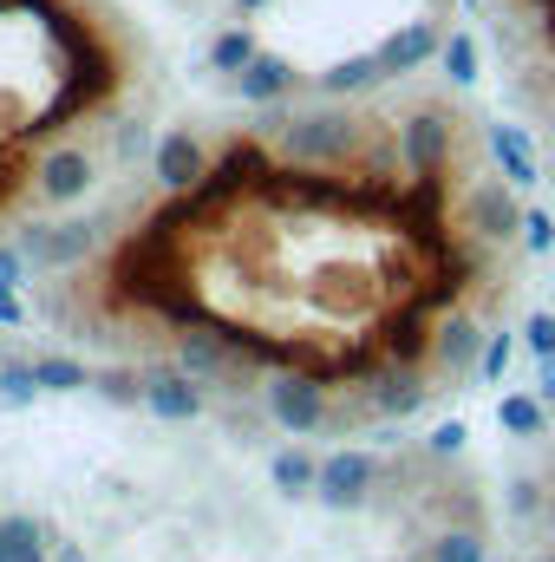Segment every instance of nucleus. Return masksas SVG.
<instances>
[{
  "instance_id": "obj_1",
  "label": "nucleus",
  "mask_w": 555,
  "mask_h": 562,
  "mask_svg": "<svg viewBox=\"0 0 555 562\" xmlns=\"http://www.w3.org/2000/svg\"><path fill=\"white\" fill-rule=\"evenodd\" d=\"M269 132H275L281 157H287V164H307V170H333V164H347V157L366 144V125H360L353 112H340V105H314V112L275 119Z\"/></svg>"
},
{
  "instance_id": "obj_2",
  "label": "nucleus",
  "mask_w": 555,
  "mask_h": 562,
  "mask_svg": "<svg viewBox=\"0 0 555 562\" xmlns=\"http://www.w3.org/2000/svg\"><path fill=\"white\" fill-rule=\"evenodd\" d=\"M13 243H20V256H26L33 269L59 276V269H79V262L99 249V223H79V216H59V223H26Z\"/></svg>"
},
{
  "instance_id": "obj_3",
  "label": "nucleus",
  "mask_w": 555,
  "mask_h": 562,
  "mask_svg": "<svg viewBox=\"0 0 555 562\" xmlns=\"http://www.w3.org/2000/svg\"><path fill=\"white\" fill-rule=\"evenodd\" d=\"M99 183V164L86 144H53L33 157V196L46 210H66V203H86V190Z\"/></svg>"
},
{
  "instance_id": "obj_4",
  "label": "nucleus",
  "mask_w": 555,
  "mask_h": 562,
  "mask_svg": "<svg viewBox=\"0 0 555 562\" xmlns=\"http://www.w3.org/2000/svg\"><path fill=\"white\" fill-rule=\"evenodd\" d=\"M464 223H471L477 243H510V236H523L517 183H503V177H477L471 196H464Z\"/></svg>"
},
{
  "instance_id": "obj_5",
  "label": "nucleus",
  "mask_w": 555,
  "mask_h": 562,
  "mask_svg": "<svg viewBox=\"0 0 555 562\" xmlns=\"http://www.w3.org/2000/svg\"><path fill=\"white\" fill-rule=\"evenodd\" d=\"M373 491H380V458H373V451H333V458H320L314 497H320L327 510H360Z\"/></svg>"
},
{
  "instance_id": "obj_6",
  "label": "nucleus",
  "mask_w": 555,
  "mask_h": 562,
  "mask_svg": "<svg viewBox=\"0 0 555 562\" xmlns=\"http://www.w3.org/2000/svg\"><path fill=\"white\" fill-rule=\"evenodd\" d=\"M269 419H275L281 431H294V438L320 431V425H327V386L307 380V373H281V380H269Z\"/></svg>"
},
{
  "instance_id": "obj_7",
  "label": "nucleus",
  "mask_w": 555,
  "mask_h": 562,
  "mask_svg": "<svg viewBox=\"0 0 555 562\" xmlns=\"http://www.w3.org/2000/svg\"><path fill=\"white\" fill-rule=\"evenodd\" d=\"M150 170H157V183H163L170 196H190V190L209 177V150H203V138H196L190 125H177V132H163V138H157Z\"/></svg>"
},
{
  "instance_id": "obj_8",
  "label": "nucleus",
  "mask_w": 555,
  "mask_h": 562,
  "mask_svg": "<svg viewBox=\"0 0 555 562\" xmlns=\"http://www.w3.org/2000/svg\"><path fill=\"white\" fill-rule=\"evenodd\" d=\"M399 157H406V170L412 177H444V164H451V119L444 112H412L406 125H399Z\"/></svg>"
},
{
  "instance_id": "obj_9",
  "label": "nucleus",
  "mask_w": 555,
  "mask_h": 562,
  "mask_svg": "<svg viewBox=\"0 0 555 562\" xmlns=\"http://www.w3.org/2000/svg\"><path fill=\"white\" fill-rule=\"evenodd\" d=\"M144 406H150L163 425L203 419V380L183 373V367H157V373H144Z\"/></svg>"
},
{
  "instance_id": "obj_10",
  "label": "nucleus",
  "mask_w": 555,
  "mask_h": 562,
  "mask_svg": "<svg viewBox=\"0 0 555 562\" xmlns=\"http://www.w3.org/2000/svg\"><path fill=\"white\" fill-rule=\"evenodd\" d=\"M438 53H444L438 20H406V26H393V33L380 40V66H386V79H406V72H418L424 59H438Z\"/></svg>"
},
{
  "instance_id": "obj_11",
  "label": "nucleus",
  "mask_w": 555,
  "mask_h": 562,
  "mask_svg": "<svg viewBox=\"0 0 555 562\" xmlns=\"http://www.w3.org/2000/svg\"><path fill=\"white\" fill-rule=\"evenodd\" d=\"M484 340H490V334H477V321L457 314V321H444V327L431 334V367H438V373H471V367L484 360Z\"/></svg>"
},
{
  "instance_id": "obj_12",
  "label": "nucleus",
  "mask_w": 555,
  "mask_h": 562,
  "mask_svg": "<svg viewBox=\"0 0 555 562\" xmlns=\"http://www.w3.org/2000/svg\"><path fill=\"white\" fill-rule=\"evenodd\" d=\"M424 400H431V386H424V373H418L412 360H399L386 380H373V413L380 419H412Z\"/></svg>"
},
{
  "instance_id": "obj_13",
  "label": "nucleus",
  "mask_w": 555,
  "mask_h": 562,
  "mask_svg": "<svg viewBox=\"0 0 555 562\" xmlns=\"http://www.w3.org/2000/svg\"><path fill=\"white\" fill-rule=\"evenodd\" d=\"M236 92H242V105H281V99L294 92V66H287L281 53H256V59L236 72Z\"/></svg>"
},
{
  "instance_id": "obj_14",
  "label": "nucleus",
  "mask_w": 555,
  "mask_h": 562,
  "mask_svg": "<svg viewBox=\"0 0 555 562\" xmlns=\"http://www.w3.org/2000/svg\"><path fill=\"white\" fill-rule=\"evenodd\" d=\"M490 157H497L503 183L536 190V144L523 138V125H490Z\"/></svg>"
},
{
  "instance_id": "obj_15",
  "label": "nucleus",
  "mask_w": 555,
  "mask_h": 562,
  "mask_svg": "<svg viewBox=\"0 0 555 562\" xmlns=\"http://www.w3.org/2000/svg\"><path fill=\"white\" fill-rule=\"evenodd\" d=\"M380 79H386V66H380V46H373V53L333 59V66L320 72V99H353V92H373Z\"/></svg>"
},
{
  "instance_id": "obj_16",
  "label": "nucleus",
  "mask_w": 555,
  "mask_h": 562,
  "mask_svg": "<svg viewBox=\"0 0 555 562\" xmlns=\"http://www.w3.org/2000/svg\"><path fill=\"white\" fill-rule=\"evenodd\" d=\"M497 425H503L510 438H550V400H543V393H510V400L497 406Z\"/></svg>"
},
{
  "instance_id": "obj_17",
  "label": "nucleus",
  "mask_w": 555,
  "mask_h": 562,
  "mask_svg": "<svg viewBox=\"0 0 555 562\" xmlns=\"http://www.w3.org/2000/svg\"><path fill=\"white\" fill-rule=\"evenodd\" d=\"M269 477H275L281 497H314V484H320V464L307 458V451H275V464H269Z\"/></svg>"
},
{
  "instance_id": "obj_18",
  "label": "nucleus",
  "mask_w": 555,
  "mask_h": 562,
  "mask_svg": "<svg viewBox=\"0 0 555 562\" xmlns=\"http://www.w3.org/2000/svg\"><path fill=\"white\" fill-rule=\"evenodd\" d=\"M33 373H39V386H46V393H86V386H92L86 360H72V353H39V360H33Z\"/></svg>"
},
{
  "instance_id": "obj_19",
  "label": "nucleus",
  "mask_w": 555,
  "mask_h": 562,
  "mask_svg": "<svg viewBox=\"0 0 555 562\" xmlns=\"http://www.w3.org/2000/svg\"><path fill=\"white\" fill-rule=\"evenodd\" d=\"M256 53H262V46H256V33H249V26H229V33H216V46H209V66H216L223 79H236V72H242Z\"/></svg>"
},
{
  "instance_id": "obj_20",
  "label": "nucleus",
  "mask_w": 555,
  "mask_h": 562,
  "mask_svg": "<svg viewBox=\"0 0 555 562\" xmlns=\"http://www.w3.org/2000/svg\"><path fill=\"white\" fill-rule=\"evenodd\" d=\"M177 367H183V373H196V380H216V373H229V353H223L209 334H183Z\"/></svg>"
},
{
  "instance_id": "obj_21",
  "label": "nucleus",
  "mask_w": 555,
  "mask_h": 562,
  "mask_svg": "<svg viewBox=\"0 0 555 562\" xmlns=\"http://www.w3.org/2000/svg\"><path fill=\"white\" fill-rule=\"evenodd\" d=\"M438 59H444V79H451V86H477V66H484V53H477V33H451Z\"/></svg>"
},
{
  "instance_id": "obj_22",
  "label": "nucleus",
  "mask_w": 555,
  "mask_h": 562,
  "mask_svg": "<svg viewBox=\"0 0 555 562\" xmlns=\"http://www.w3.org/2000/svg\"><path fill=\"white\" fill-rule=\"evenodd\" d=\"M46 386H39V373H33V360H0V400L7 406H33Z\"/></svg>"
},
{
  "instance_id": "obj_23",
  "label": "nucleus",
  "mask_w": 555,
  "mask_h": 562,
  "mask_svg": "<svg viewBox=\"0 0 555 562\" xmlns=\"http://www.w3.org/2000/svg\"><path fill=\"white\" fill-rule=\"evenodd\" d=\"M431 562H490V550H484V537L471 524H457V530H444L431 543Z\"/></svg>"
},
{
  "instance_id": "obj_24",
  "label": "nucleus",
  "mask_w": 555,
  "mask_h": 562,
  "mask_svg": "<svg viewBox=\"0 0 555 562\" xmlns=\"http://www.w3.org/2000/svg\"><path fill=\"white\" fill-rule=\"evenodd\" d=\"M7 550H13V562H46V524L39 517H7Z\"/></svg>"
},
{
  "instance_id": "obj_25",
  "label": "nucleus",
  "mask_w": 555,
  "mask_h": 562,
  "mask_svg": "<svg viewBox=\"0 0 555 562\" xmlns=\"http://www.w3.org/2000/svg\"><path fill=\"white\" fill-rule=\"evenodd\" d=\"M510 353H517V340H510V334H490V340H484V360H477V380L497 386V380L510 373Z\"/></svg>"
},
{
  "instance_id": "obj_26",
  "label": "nucleus",
  "mask_w": 555,
  "mask_h": 562,
  "mask_svg": "<svg viewBox=\"0 0 555 562\" xmlns=\"http://www.w3.org/2000/svg\"><path fill=\"white\" fill-rule=\"evenodd\" d=\"M523 243H530V256H550L555 249V216L543 210V203L523 210Z\"/></svg>"
},
{
  "instance_id": "obj_27",
  "label": "nucleus",
  "mask_w": 555,
  "mask_h": 562,
  "mask_svg": "<svg viewBox=\"0 0 555 562\" xmlns=\"http://www.w3.org/2000/svg\"><path fill=\"white\" fill-rule=\"evenodd\" d=\"M523 340H530V353H536V360H555V314L536 307V314H530V327H523Z\"/></svg>"
},
{
  "instance_id": "obj_28",
  "label": "nucleus",
  "mask_w": 555,
  "mask_h": 562,
  "mask_svg": "<svg viewBox=\"0 0 555 562\" xmlns=\"http://www.w3.org/2000/svg\"><path fill=\"white\" fill-rule=\"evenodd\" d=\"M464 438H471V425H464V419H444L431 438H424V445H431V458H457V451H464Z\"/></svg>"
},
{
  "instance_id": "obj_29",
  "label": "nucleus",
  "mask_w": 555,
  "mask_h": 562,
  "mask_svg": "<svg viewBox=\"0 0 555 562\" xmlns=\"http://www.w3.org/2000/svg\"><path fill=\"white\" fill-rule=\"evenodd\" d=\"M26 256H20V243H0V288H26Z\"/></svg>"
},
{
  "instance_id": "obj_30",
  "label": "nucleus",
  "mask_w": 555,
  "mask_h": 562,
  "mask_svg": "<svg viewBox=\"0 0 555 562\" xmlns=\"http://www.w3.org/2000/svg\"><path fill=\"white\" fill-rule=\"evenodd\" d=\"M144 150H157V138H150V125H125V132H118V157H125V164H138Z\"/></svg>"
},
{
  "instance_id": "obj_31",
  "label": "nucleus",
  "mask_w": 555,
  "mask_h": 562,
  "mask_svg": "<svg viewBox=\"0 0 555 562\" xmlns=\"http://www.w3.org/2000/svg\"><path fill=\"white\" fill-rule=\"evenodd\" d=\"M0 327H26V307H20V288H0Z\"/></svg>"
},
{
  "instance_id": "obj_32",
  "label": "nucleus",
  "mask_w": 555,
  "mask_h": 562,
  "mask_svg": "<svg viewBox=\"0 0 555 562\" xmlns=\"http://www.w3.org/2000/svg\"><path fill=\"white\" fill-rule=\"evenodd\" d=\"M536 393L555 406V360H536Z\"/></svg>"
},
{
  "instance_id": "obj_33",
  "label": "nucleus",
  "mask_w": 555,
  "mask_h": 562,
  "mask_svg": "<svg viewBox=\"0 0 555 562\" xmlns=\"http://www.w3.org/2000/svg\"><path fill=\"white\" fill-rule=\"evenodd\" d=\"M0 562H13V550H7V517H0Z\"/></svg>"
},
{
  "instance_id": "obj_34",
  "label": "nucleus",
  "mask_w": 555,
  "mask_h": 562,
  "mask_svg": "<svg viewBox=\"0 0 555 562\" xmlns=\"http://www.w3.org/2000/svg\"><path fill=\"white\" fill-rule=\"evenodd\" d=\"M236 7H242V13H262V7H269V0H236Z\"/></svg>"
},
{
  "instance_id": "obj_35",
  "label": "nucleus",
  "mask_w": 555,
  "mask_h": 562,
  "mask_svg": "<svg viewBox=\"0 0 555 562\" xmlns=\"http://www.w3.org/2000/svg\"><path fill=\"white\" fill-rule=\"evenodd\" d=\"M59 562H86V557H79V550H59Z\"/></svg>"
},
{
  "instance_id": "obj_36",
  "label": "nucleus",
  "mask_w": 555,
  "mask_h": 562,
  "mask_svg": "<svg viewBox=\"0 0 555 562\" xmlns=\"http://www.w3.org/2000/svg\"><path fill=\"white\" fill-rule=\"evenodd\" d=\"M0 360H7V353H0Z\"/></svg>"
},
{
  "instance_id": "obj_37",
  "label": "nucleus",
  "mask_w": 555,
  "mask_h": 562,
  "mask_svg": "<svg viewBox=\"0 0 555 562\" xmlns=\"http://www.w3.org/2000/svg\"><path fill=\"white\" fill-rule=\"evenodd\" d=\"M550 562H555V557H550Z\"/></svg>"
}]
</instances>
